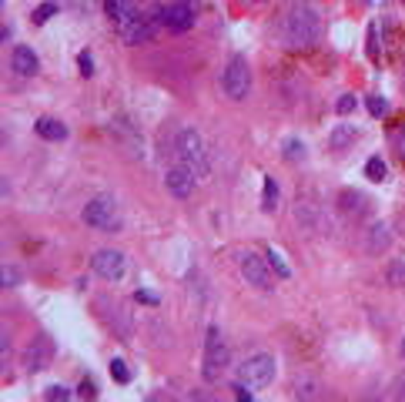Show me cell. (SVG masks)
<instances>
[{"instance_id": "1", "label": "cell", "mask_w": 405, "mask_h": 402, "mask_svg": "<svg viewBox=\"0 0 405 402\" xmlns=\"http://www.w3.org/2000/svg\"><path fill=\"white\" fill-rule=\"evenodd\" d=\"M321 37V20L312 3H291L282 17V44L288 50H308Z\"/></svg>"}, {"instance_id": "2", "label": "cell", "mask_w": 405, "mask_h": 402, "mask_svg": "<svg viewBox=\"0 0 405 402\" xmlns=\"http://www.w3.org/2000/svg\"><path fill=\"white\" fill-rule=\"evenodd\" d=\"M228 362H231V355H228V342H224V335H221L218 325H211L208 335H204V355H201L204 382H218L221 375L228 372Z\"/></svg>"}, {"instance_id": "3", "label": "cell", "mask_w": 405, "mask_h": 402, "mask_svg": "<svg viewBox=\"0 0 405 402\" xmlns=\"http://www.w3.org/2000/svg\"><path fill=\"white\" fill-rule=\"evenodd\" d=\"M87 228H98V232H121V215H118V198L114 195H98L84 204L81 211Z\"/></svg>"}, {"instance_id": "4", "label": "cell", "mask_w": 405, "mask_h": 402, "mask_svg": "<svg viewBox=\"0 0 405 402\" xmlns=\"http://www.w3.org/2000/svg\"><path fill=\"white\" fill-rule=\"evenodd\" d=\"M178 161L191 168L198 178H208V171H211V165H208V151H204L201 134L194 131V128H185V131L178 134Z\"/></svg>"}, {"instance_id": "5", "label": "cell", "mask_w": 405, "mask_h": 402, "mask_svg": "<svg viewBox=\"0 0 405 402\" xmlns=\"http://www.w3.org/2000/svg\"><path fill=\"white\" fill-rule=\"evenodd\" d=\"M275 355H268V352H258V355H252V359H245L241 366H238V382L241 385H252V389H265V385L275 382Z\"/></svg>"}, {"instance_id": "6", "label": "cell", "mask_w": 405, "mask_h": 402, "mask_svg": "<svg viewBox=\"0 0 405 402\" xmlns=\"http://www.w3.org/2000/svg\"><path fill=\"white\" fill-rule=\"evenodd\" d=\"M221 91L228 100H245L252 94V67L245 57H231L221 74Z\"/></svg>"}, {"instance_id": "7", "label": "cell", "mask_w": 405, "mask_h": 402, "mask_svg": "<svg viewBox=\"0 0 405 402\" xmlns=\"http://www.w3.org/2000/svg\"><path fill=\"white\" fill-rule=\"evenodd\" d=\"M238 268H241V275H245V282L254 285L258 292H271L275 288V278H271V265L261 258V255H254V251H241L238 255Z\"/></svg>"}, {"instance_id": "8", "label": "cell", "mask_w": 405, "mask_h": 402, "mask_svg": "<svg viewBox=\"0 0 405 402\" xmlns=\"http://www.w3.org/2000/svg\"><path fill=\"white\" fill-rule=\"evenodd\" d=\"M158 10H148V14H135L131 20H124L118 24L121 37H124V44H144V40H151L154 34H158V24H161V17H154Z\"/></svg>"}, {"instance_id": "9", "label": "cell", "mask_w": 405, "mask_h": 402, "mask_svg": "<svg viewBox=\"0 0 405 402\" xmlns=\"http://www.w3.org/2000/svg\"><path fill=\"white\" fill-rule=\"evenodd\" d=\"M194 184H198V174L188 165H181V161L174 168H168V174H165V188H168L171 198H178V201L191 198L194 195Z\"/></svg>"}, {"instance_id": "10", "label": "cell", "mask_w": 405, "mask_h": 402, "mask_svg": "<svg viewBox=\"0 0 405 402\" xmlns=\"http://www.w3.org/2000/svg\"><path fill=\"white\" fill-rule=\"evenodd\" d=\"M194 20H198L194 7H191V3H181V0L161 10V27L171 31V34H188L191 27H194Z\"/></svg>"}, {"instance_id": "11", "label": "cell", "mask_w": 405, "mask_h": 402, "mask_svg": "<svg viewBox=\"0 0 405 402\" xmlns=\"http://www.w3.org/2000/svg\"><path fill=\"white\" fill-rule=\"evenodd\" d=\"M91 268H94L101 278H107V282H118V278H124V268H128V262H124V251L101 248L94 258H91Z\"/></svg>"}, {"instance_id": "12", "label": "cell", "mask_w": 405, "mask_h": 402, "mask_svg": "<svg viewBox=\"0 0 405 402\" xmlns=\"http://www.w3.org/2000/svg\"><path fill=\"white\" fill-rule=\"evenodd\" d=\"M51 355H54V342L47 335H37L34 345L27 349V368H31V372H40V368L51 362Z\"/></svg>"}, {"instance_id": "13", "label": "cell", "mask_w": 405, "mask_h": 402, "mask_svg": "<svg viewBox=\"0 0 405 402\" xmlns=\"http://www.w3.org/2000/svg\"><path fill=\"white\" fill-rule=\"evenodd\" d=\"M10 67L17 70L20 77H34L37 67H40V61H37V54L27 47V44H17L14 54H10Z\"/></svg>"}, {"instance_id": "14", "label": "cell", "mask_w": 405, "mask_h": 402, "mask_svg": "<svg viewBox=\"0 0 405 402\" xmlns=\"http://www.w3.org/2000/svg\"><path fill=\"white\" fill-rule=\"evenodd\" d=\"M34 131L44 137V141H64L68 137V124H61L57 117H37Z\"/></svg>"}, {"instance_id": "15", "label": "cell", "mask_w": 405, "mask_h": 402, "mask_svg": "<svg viewBox=\"0 0 405 402\" xmlns=\"http://www.w3.org/2000/svg\"><path fill=\"white\" fill-rule=\"evenodd\" d=\"M355 141H358V128H355V124H345V121H342V124H335V128H332V134H328V144H332L335 151L352 148Z\"/></svg>"}, {"instance_id": "16", "label": "cell", "mask_w": 405, "mask_h": 402, "mask_svg": "<svg viewBox=\"0 0 405 402\" xmlns=\"http://www.w3.org/2000/svg\"><path fill=\"white\" fill-rule=\"evenodd\" d=\"M104 14L111 17V20H114V27H118V24H124V20H131L137 10H135V3H131V0H104Z\"/></svg>"}, {"instance_id": "17", "label": "cell", "mask_w": 405, "mask_h": 402, "mask_svg": "<svg viewBox=\"0 0 405 402\" xmlns=\"http://www.w3.org/2000/svg\"><path fill=\"white\" fill-rule=\"evenodd\" d=\"M342 211H345V215L362 218L365 211H369V198H365L362 191H342Z\"/></svg>"}, {"instance_id": "18", "label": "cell", "mask_w": 405, "mask_h": 402, "mask_svg": "<svg viewBox=\"0 0 405 402\" xmlns=\"http://www.w3.org/2000/svg\"><path fill=\"white\" fill-rule=\"evenodd\" d=\"M388 245H392V232H388V225H382V221H379V225H372V228H369V251L379 255V251H385Z\"/></svg>"}, {"instance_id": "19", "label": "cell", "mask_w": 405, "mask_h": 402, "mask_svg": "<svg viewBox=\"0 0 405 402\" xmlns=\"http://www.w3.org/2000/svg\"><path fill=\"white\" fill-rule=\"evenodd\" d=\"M365 178H369V181H385L388 178V168L379 154H372L369 161H365Z\"/></svg>"}, {"instance_id": "20", "label": "cell", "mask_w": 405, "mask_h": 402, "mask_svg": "<svg viewBox=\"0 0 405 402\" xmlns=\"http://www.w3.org/2000/svg\"><path fill=\"white\" fill-rule=\"evenodd\" d=\"M278 208V184H275V178H265V191H261V211H275Z\"/></svg>"}, {"instance_id": "21", "label": "cell", "mask_w": 405, "mask_h": 402, "mask_svg": "<svg viewBox=\"0 0 405 402\" xmlns=\"http://www.w3.org/2000/svg\"><path fill=\"white\" fill-rule=\"evenodd\" d=\"M268 265H271V271H275L278 278H291V268H288V262L282 258V251H278V248H268Z\"/></svg>"}, {"instance_id": "22", "label": "cell", "mask_w": 405, "mask_h": 402, "mask_svg": "<svg viewBox=\"0 0 405 402\" xmlns=\"http://www.w3.org/2000/svg\"><path fill=\"white\" fill-rule=\"evenodd\" d=\"M111 379L121 385H128L131 382V368H128V362L124 359H111Z\"/></svg>"}, {"instance_id": "23", "label": "cell", "mask_w": 405, "mask_h": 402, "mask_svg": "<svg viewBox=\"0 0 405 402\" xmlns=\"http://www.w3.org/2000/svg\"><path fill=\"white\" fill-rule=\"evenodd\" d=\"M385 282L388 285H405V262H388V268H385Z\"/></svg>"}, {"instance_id": "24", "label": "cell", "mask_w": 405, "mask_h": 402, "mask_svg": "<svg viewBox=\"0 0 405 402\" xmlns=\"http://www.w3.org/2000/svg\"><path fill=\"white\" fill-rule=\"evenodd\" d=\"M70 396H74V392H70L68 385H47V389H44V399H47V402H57V399L68 402Z\"/></svg>"}, {"instance_id": "25", "label": "cell", "mask_w": 405, "mask_h": 402, "mask_svg": "<svg viewBox=\"0 0 405 402\" xmlns=\"http://www.w3.org/2000/svg\"><path fill=\"white\" fill-rule=\"evenodd\" d=\"M54 14H57V3H51V0H47V3H40V7L34 10V24H47Z\"/></svg>"}, {"instance_id": "26", "label": "cell", "mask_w": 405, "mask_h": 402, "mask_svg": "<svg viewBox=\"0 0 405 402\" xmlns=\"http://www.w3.org/2000/svg\"><path fill=\"white\" fill-rule=\"evenodd\" d=\"M20 282V271L14 265H3V271H0V285L3 288H10V285H17Z\"/></svg>"}, {"instance_id": "27", "label": "cell", "mask_w": 405, "mask_h": 402, "mask_svg": "<svg viewBox=\"0 0 405 402\" xmlns=\"http://www.w3.org/2000/svg\"><path fill=\"white\" fill-rule=\"evenodd\" d=\"M285 158H288V161L305 158V144H302V141H288V144H285Z\"/></svg>"}, {"instance_id": "28", "label": "cell", "mask_w": 405, "mask_h": 402, "mask_svg": "<svg viewBox=\"0 0 405 402\" xmlns=\"http://www.w3.org/2000/svg\"><path fill=\"white\" fill-rule=\"evenodd\" d=\"M77 67H81V74H84V77H91V74H94V57L84 50V54L77 57Z\"/></svg>"}, {"instance_id": "29", "label": "cell", "mask_w": 405, "mask_h": 402, "mask_svg": "<svg viewBox=\"0 0 405 402\" xmlns=\"http://www.w3.org/2000/svg\"><path fill=\"white\" fill-rule=\"evenodd\" d=\"M369 111H372L375 117H382V114L388 111V100H385V98H369Z\"/></svg>"}, {"instance_id": "30", "label": "cell", "mask_w": 405, "mask_h": 402, "mask_svg": "<svg viewBox=\"0 0 405 402\" xmlns=\"http://www.w3.org/2000/svg\"><path fill=\"white\" fill-rule=\"evenodd\" d=\"M135 302H141V305H158V295H154V292H148V288H137L135 292Z\"/></svg>"}, {"instance_id": "31", "label": "cell", "mask_w": 405, "mask_h": 402, "mask_svg": "<svg viewBox=\"0 0 405 402\" xmlns=\"http://www.w3.org/2000/svg\"><path fill=\"white\" fill-rule=\"evenodd\" d=\"M335 111H338V114H349V111H355V98H352V94H342V98H338V104H335Z\"/></svg>"}, {"instance_id": "32", "label": "cell", "mask_w": 405, "mask_h": 402, "mask_svg": "<svg viewBox=\"0 0 405 402\" xmlns=\"http://www.w3.org/2000/svg\"><path fill=\"white\" fill-rule=\"evenodd\" d=\"M235 399H238V402H252V399H254L252 385H241V382H235Z\"/></svg>"}, {"instance_id": "33", "label": "cell", "mask_w": 405, "mask_h": 402, "mask_svg": "<svg viewBox=\"0 0 405 402\" xmlns=\"http://www.w3.org/2000/svg\"><path fill=\"white\" fill-rule=\"evenodd\" d=\"M77 396H84V399H94V396H98V385L91 382V379H84V382L77 385Z\"/></svg>"}, {"instance_id": "34", "label": "cell", "mask_w": 405, "mask_h": 402, "mask_svg": "<svg viewBox=\"0 0 405 402\" xmlns=\"http://www.w3.org/2000/svg\"><path fill=\"white\" fill-rule=\"evenodd\" d=\"M295 396H298V399H312V396H319V392H315L312 382H298V392H295Z\"/></svg>"}, {"instance_id": "35", "label": "cell", "mask_w": 405, "mask_h": 402, "mask_svg": "<svg viewBox=\"0 0 405 402\" xmlns=\"http://www.w3.org/2000/svg\"><path fill=\"white\" fill-rule=\"evenodd\" d=\"M395 148H399V154L405 158V128H399V131H395Z\"/></svg>"}, {"instance_id": "36", "label": "cell", "mask_w": 405, "mask_h": 402, "mask_svg": "<svg viewBox=\"0 0 405 402\" xmlns=\"http://www.w3.org/2000/svg\"><path fill=\"white\" fill-rule=\"evenodd\" d=\"M402 355H405V338H402Z\"/></svg>"}, {"instance_id": "37", "label": "cell", "mask_w": 405, "mask_h": 402, "mask_svg": "<svg viewBox=\"0 0 405 402\" xmlns=\"http://www.w3.org/2000/svg\"><path fill=\"white\" fill-rule=\"evenodd\" d=\"M358 3H369V0H358Z\"/></svg>"}]
</instances>
